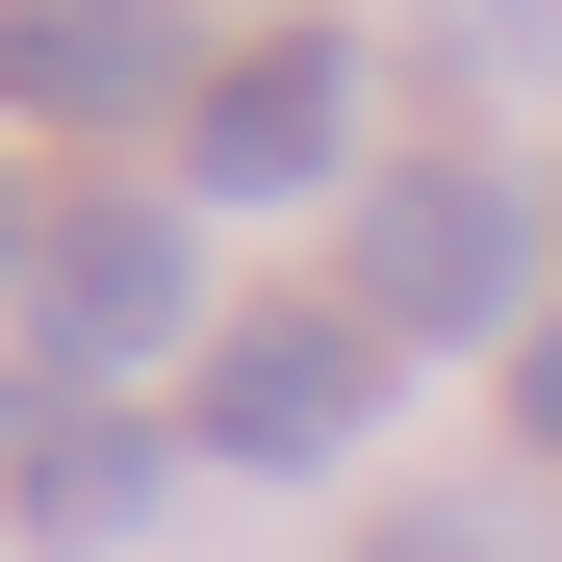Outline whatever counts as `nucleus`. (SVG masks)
<instances>
[{
    "label": "nucleus",
    "mask_w": 562,
    "mask_h": 562,
    "mask_svg": "<svg viewBox=\"0 0 562 562\" xmlns=\"http://www.w3.org/2000/svg\"><path fill=\"white\" fill-rule=\"evenodd\" d=\"M358 333H435V358H537V179L512 154H384V179H358Z\"/></svg>",
    "instance_id": "obj_1"
},
{
    "label": "nucleus",
    "mask_w": 562,
    "mask_h": 562,
    "mask_svg": "<svg viewBox=\"0 0 562 562\" xmlns=\"http://www.w3.org/2000/svg\"><path fill=\"white\" fill-rule=\"evenodd\" d=\"M179 333H205L179 205H52V231H26V384H77V409H103L128 358H179Z\"/></svg>",
    "instance_id": "obj_2"
},
{
    "label": "nucleus",
    "mask_w": 562,
    "mask_h": 562,
    "mask_svg": "<svg viewBox=\"0 0 562 562\" xmlns=\"http://www.w3.org/2000/svg\"><path fill=\"white\" fill-rule=\"evenodd\" d=\"M358 409H384V333H358V307H231V333H205V384H179V435H205L231 486L358 460Z\"/></svg>",
    "instance_id": "obj_3"
},
{
    "label": "nucleus",
    "mask_w": 562,
    "mask_h": 562,
    "mask_svg": "<svg viewBox=\"0 0 562 562\" xmlns=\"http://www.w3.org/2000/svg\"><path fill=\"white\" fill-rule=\"evenodd\" d=\"M205 26H179V0H0V128H205Z\"/></svg>",
    "instance_id": "obj_4"
},
{
    "label": "nucleus",
    "mask_w": 562,
    "mask_h": 562,
    "mask_svg": "<svg viewBox=\"0 0 562 562\" xmlns=\"http://www.w3.org/2000/svg\"><path fill=\"white\" fill-rule=\"evenodd\" d=\"M358 179V26H256L179 128V205H333Z\"/></svg>",
    "instance_id": "obj_5"
},
{
    "label": "nucleus",
    "mask_w": 562,
    "mask_h": 562,
    "mask_svg": "<svg viewBox=\"0 0 562 562\" xmlns=\"http://www.w3.org/2000/svg\"><path fill=\"white\" fill-rule=\"evenodd\" d=\"M128 512H154V435H128V409H77V384H26V435H0V537L103 562Z\"/></svg>",
    "instance_id": "obj_6"
},
{
    "label": "nucleus",
    "mask_w": 562,
    "mask_h": 562,
    "mask_svg": "<svg viewBox=\"0 0 562 562\" xmlns=\"http://www.w3.org/2000/svg\"><path fill=\"white\" fill-rule=\"evenodd\" d=\"M512 435H537V460H562V307H537V358H512Z\"/></svg>",
    "instance_id": "obj_7"
},
{
    "label": "nucleus",
    "mask_w": 562,
    "mask_h": 562,
    "mask_svg": "<svg viewBox=\"0 0 562 562\" xmlns=\"http://www.w3.org/2000/svg\"><path fill=\"white\" fill-rule=\"evenodd\" d=\"M26 231H52V205H26V154H0V307H26Z\"/></svg>",
    "instance_id": "obj_8"
},
{
    "label": "nucleus",
    "mask_w": 562,
    "mask_h": 562,
    "mask_svg": "<svg viewBox=\"0 0 562 562\" xmlns=\"http://www.w3.org/2000/svg\"><path fill=\"white\" fill-rule=\"evenodd\" d=\"M384 562H537V537H460V512H435V537H384Z\"/></svg>",
    "instance_id": "obj_9"
},
{
    "label": "nucleus",
    "mask_w": 562,
    "mask_h": 562,
    "mask_svg": "<svg viewBox=\"0 0 562 562\" xmlns=\"http://www.w3.org/2000/svg\"><path fill=\"white\" fill-rule=\"evenodd\" d=\"M512 26H562V0H512Z\"/></svg>",
    "instance_id": "obj_10"
}]
</instances>
